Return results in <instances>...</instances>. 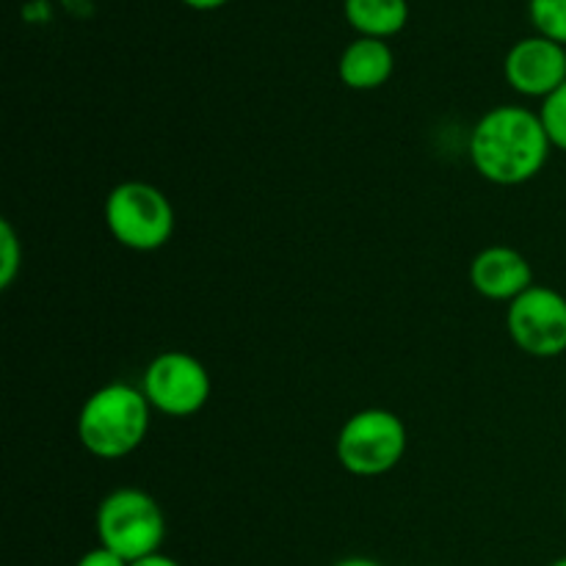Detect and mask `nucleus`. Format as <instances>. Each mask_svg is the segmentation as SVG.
Returning a JSON list of instances; mask_svg holds the SVG:
<instances>
[{"instance_id":"4","label":"nucleus","mask_w":566,"mask_h":566,"mask_svg":"<svg viewBox=\"0 0 566 566\" xmlns=\"http://www.w3.org/2000/svg\"><path fill=\"white\" fill-rule=\"evenodd\" d=\"M105 224L122 247L133 252H155L171 241L175 208L160 188L127 180L105 199Z\"/></svg>"},{"instance_id":"18","label":"nucleus","mask_w":566,"mask_h":566,"mask_svg":"<svg viewBox=\"0 0 566 566\" xmlns=\"http://www.w3.org/2000/svg\"><path fill=\"white\" fill-rule=\"evenodd\" d=\"M335 566H385V564L374 562V558H365V556H352V558H343V562H337Z\"/></svg>"},{"instance_id":"20","label":"nucleus","mask_w":566,"mask_h":566,"mask_svg":"<svg viewBox=\"0 0 566 566\" xmlns=\"http://www.w3.org/2000/svg\"><path fill=\"white\" fill-rule=\"evenodd\" d=\"M564 512H566V503H564Z\"/></svg>"},{"instance_id":"7","label":"nucleus","mask_w":566,"mask_h":566,"mask_svg":"<svg viewBox=\"0 0 566 566\" xmlns=\"http://www.w3.org/2000/svg\"><path fill=\"white\" fill-rule=\"evenodd\" d=\"M506 326L525 354L539 359L566 352V296L545 285H531L509 304Z\"/></svg>"},{"instance_id":"10","label":"nucleus","mask_w":566,"mask_h":566,"mask_svg":"<svg viewBox=\"0 0 566 566\" xmlns=\"http://www.w3.org/2000/svg\"><path fill=\"white\" fill-rule=\"evenodd\" d=\"M396 70V55L385 39L357 36L337 61V75L354 92H374L385 86Z\"/></svg>"},{"instance_id":"5","label":"nucleus","mask_w":566,"mask_h":566,"mask_svg":"<svg viewBox=\"0 0 566 566\" xmlns=\"http://www.w3.org/2000/svg\"><path fill=\"white\" fill-rule=\"evenodd\" d=\"M407 453V426L390 409H363L343 423L337 459L359 479L390 473Z\"/></svg>"},{"instance_id":"12","label":"nucleus","mask_w":566,"mask_h":566,"mask_svg":"<svg viewBox=\"0 0 566 566\" xmlns=\"http://www.w3.org/2000/svg\"><path fill=\"white\" fill-rule=\"evenodd\" d=\"M528 17L536 33L566 48V0H528Z\"/></svg>"},{"instance_id":"17","label":"nucleus","mask_w":566,"mask_h":566,"mask_svg":"<svg viewBox=\"0 0 566 566\" xmlns=\"http://www.w3.org/2000/svg\"><path fill=\"white\" fill-rule=\"evenodd\" d=\"M186 6H191V9L197 11H213V9H221V6H227L230 0H182Z\"/></svg>"},{"instance_id":"1","label":"nucleus","mask_w":566,"mask_h":566,"mask_svg":"<svg viewBox=\"0 0 566 566\" xmlns=\"http://www.w3.org/2000/svg\"><path fill=\"white\" fill-rule=\"evenodd\" d=\"M553 142L539 114L523 105H497L470 133V160L495 186H523L545 169Z\"/></svg>"},{"instance_id":"6","label":"nucleus","mask_w":566,"mask_h":566,"mask_svg":"<svg viewBox=\"0 0 566 566\" xmlns=\"http://www.w3.org/2000/svg\"><path fill=\"white\" fill-rule=\"evenodd\" d=\"M210 374L193 354L164 352L144 370L142 390L149 407L169 418H191L208 403Z\"/></svg>"},{"instance_id":"16","label":"nucleus","mask_w":566,"mask_h":566,"mask_svg":"<svg viewBox=\"0 0 566 566\" xmlns=\"http://www.w3.org/2000/svg\"><path fill=\"white\" fill-rule=\"evenodd\" d=\"M130 566H182V564L175 562L171 556H164V553H155V556L142 558V562H133Z\"/></svg>"},{"instance_id":"11","label":"nucleus","mask_w":566,"mask_h":566,"mask_svg":"<svg viewBox=\"0 0 566 566\" xmlns=\"http://www.w3.org/2000/svg\"><path fill=\"white\" fill-rule=\"evenodd\" d=\"M343 14L359 36L387 42L407 25L409 3L407 0H343Z\"/></svg>"},{"instance_id":"13","label":"nucleus","mask_w":566,"mask_h":566,"mask_svg":"<svg viewBox=\"0 0 566 566\" xmlns=\"http://www.w3.org/2000/svg\"><path fill=\"white\" fill-rule=\"evenodd\" d=\"M539 116L545 122V130L551 136L553 147L566 153V83L558 92H553L551 97L542 99Z\"/></svg>"},{"instance_id":"14","label":"nucleus","mask_w":566,"mask_h":566,"mask_svg":"<svg viewBox=\"0 0 566 566\" xmlns=\"http://www.w3.org/2000/svg\"><path fill=\"white\" fill-rule=\"evenodd\" d=\"M22 247L17 241V232L9 219L0 221V287H11V282L20 274Z\"/></svg>"},{"instance_id":"15","label":"nucleus","mask_w":566,"mask_h":566,"mask_svg":"<svg viewBox=\"0 0 566 566\" xmlns=\"http://www.w3.org/2000/svg\"><path fill=\"white\" fill-rule=\"evenodd\" d=\"M75 566H130L125 562L122 556H116V553H111L108 547H94V551L83 553L81 558H77Z\"/></svg>"},{"instance_id":"19","label":"nucleus","mask_w":566,"mask_h":566,"mask_svg":"<svg viewBox=\"0 0 566 566\" xmlns=\"http://www.w3.org/2000/svg\"><path fill=\"white\" fill-rule=\"evenodd\" d=\"M551 566H566V556L564 558H556V562H553Z\"/></svg>"},{"instance_id":"9","label":"nucleus","mask_w":566,"mask_h":566,"mask_svg":"<svg viewBox=\"0 0 566 566\" xmlns=\"http://www.w3.org/2000/svg\"><path fill=\"white\" fill-rule=\"evenodd\" d=\"M470 282L484 298L512 304L534 285V269L517 249L486 247L470 265Z\"/></svg>"},{"instance_id":"3","label":"nucleus","mask_w":566,"mask_h":566,"mask_svg":"<svg viewBox=\"0 0 566 566\" xmlns=\"http://www.w3.org/2000/svg\"><path fill=\"white\" fill-rule=\"evenodd\" d=\"M97 539L127 564L160 553L166 539V517L149 492L122 486L103 497L97 509Z\"/></svg>"},{"instance_id":"8","label":"nucleus","mask_w":566,"mask_h":566,"mask_svg":"<svg viewBox=\"0 0 566 566\" xmlns=\"http://www.w3.org/2000/svg\"><path fill=\"white\" fill-rule=\"evenodd\" d=\"M503 75L514 92L547 99L566 83V48L542 33L520 39L506 53Z\"/></svg>"},{"instance_id":"2","label":"nucleus","mask_w":566,"mask_h":566,"mask_svg":"<svg viewBox=\"0 0 566 566\" xmlns=\"http://www.w3.org/2000/svg\"><path fill=\"white\" fill-rule=\"evenodd\" d=\"M147 396L125 381L99 387L83 403L77 415V440L92 457L122 459L136 451L149 431Z\"/></svg>"}]
</instances>
